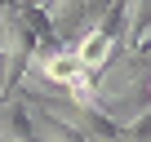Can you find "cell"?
<instances>
[{"mask_svg": "<svg viewBox=\"0 0 151 142\" xmlns=\"http://www.w3.org/2000/svg\"><path fill=\"white\" fill-rule=\"evenodd\" d=\"M116 49H120V44H111V40H107L102 31H89V36H80V40L71 44V53L80 58V67L89 71V76H98V71H107V62L116 58Z\"/></svg>", "mask_w": 151, "mask_h": 142, "instance_id": "1", "label": "cell"}, {"mask_svg": "<svg viewBox=\"0 0 151 142\" xmlns=\"http://www.w3.org/2000/svg\"><path fill=\"white\" fill-rule=\"evenodd\" d=\"M147 89H151V85H147Z\"/></svg>", "mask_w": 151, "mask_h": 142, "instance_id": "3", "label": "cell"}, {"mask_svg": "<svg viewBox=\"0 0 151 142\" xmlns=\"http://www.w3.org/2000/svg\"><path fill=\"white\" fill-rule=\"evenodd\" d=\"M120 142H151V107H147L133 124H124V129H120Z\"/></svg>", "mask_w": 151, "mask_h": 142, "instance_id": "2", "label": "cell"}]
</instances>
